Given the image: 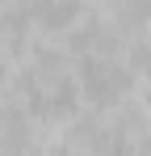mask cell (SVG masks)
<instances>
[{
	"label": "cell",
	"instance_id": "1",
	"mask_svg": "<svg viewBox=\"0 0 151 156\" xmlns=\"http://www.w3.org/2000/svg\"><path fill=\"white\" fill-rule=\"evenodd\" d=\"M130 80H134V68H118L113 59H101V55H84V59H80V89H84V97L92 105H101V110L126 101Z\"/></svg>",
	"mask_w": 151,
	"mask_h": 156
},
{
	"label": "cell",
	"instance_id": "2",
	"mask_svg": "<svg viewBox=\"0 0 151 156\" xmlns=\"http://www.w3.org/2000/svg\"><path fill=\"white\" fill-rule=\"evenodd\" d=\"M25 13L42 30H67L76 17H80V0H34Z\"/></svg>",
	"mask_w": 151,
	"mask_h": 156
},
{
	"label": "cell",
	"instance_id": "3",
	"mask_svg": "<svg viewBox=\"0 0 151 156\" xmlns=\"http://www.w3.org/2000/svg\"><path fill=\"white\" fill-rule=\"evenodd\" d=\"M25 42V17H0V47H21Z\"/></svg>",
	"mask_w": 151,
	"mask_h": 156
},
{
	"label": "cell",
	"instance_id": "4",
	"mask_svg": "<svg viewBox=\"0 0 151 156\" xmlns=\"http://www.w3.org/2000/svg\"><path fill=\"white\" fill-rule=\"evenodd\" d=\"M130 68H134L139 76H151V47L147 42H139V47L130 51Z\"/></svg>",
	"mask_w": 151,
	"mask_h": 156
},
{
	"label": "cell",
	"instance_id": "5",
	"mask_svg": "<svg viewBox=\"0 0 151 156\" xmlns=\"http://www.w3.org/2000/svg\"><path fill=\"white\" fill-rule=\"evenodd\" d=\"M126 17L130 21H151V0H126Z\"/></svg>",
	"mask_w": 151,
	"mask_h": 156
},
{
	"label": "cell",
	"instance_id": "6",
	"mask_svg": "<svg viewBox=\"0 0 151 156\" xmlns=\"http://www.w3.org/2000/svg\"><path fill=\"white\" fill-rule=\"evenodd\" d=\"M0 80H4V63H0Z\"/></svg>",
	"mask_w": 151,
	"mask_h": 156
}]
</instances>
